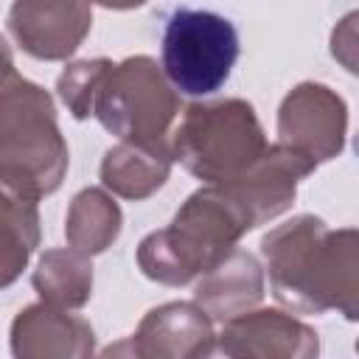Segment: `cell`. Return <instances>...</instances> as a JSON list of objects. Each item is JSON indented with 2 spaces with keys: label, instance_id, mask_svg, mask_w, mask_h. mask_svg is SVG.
Segmentation results:
<instances>
[{
  "label": "cell",
  "instance_id": "cell-1",
  "mask_svg": "<svg viewBox=\"0 0 359 359\" xmlns=\"http://www.w3.org/2000/svg\"><path fill=\"white\" fill-rule=\"evenodd\" d=\"M359 236L353 227L331 230L320 216L300 213L261 238L272 294L294 314H359Z\"/></svg>",
  "mask_w": 359,
  "mask_h": 359
},
{
  "label": "cell",
  "instance_id": "cell-19",
  "mask_svg": "<svg viewBox=\"0 0 359 359\" xmlns=\"http://www.w3.org/2000/svg\"><path fill=\"white\" fill-rule=\"evenodd\" d=\"M17 79H20V73H17V67H14L11 48L6 45V39H3V34H0V93H3L6 87H11Z\"/></svg>",
  "mask_w": 359,
  "mask_h": 359
},
{
  "label": "cell",
  "instance_id": "cell-17",
  "mask_svg": "<svg viewBox=\"0 0 359 359\" xmlns=\"http://www.w3.org/2000/svg\"><path fill=\"white\" fill-rule=\"evenodd\" d=\"M39 247L36 202L0 182V289H8Z\"/></svg>",
  "mask_w": 359,
  "mask_h": 359
},
{
  "label": "cell",
  "instance_id": "cell-4",
  "mask_svg": "<svg viewBox=\"0 0 359 359\" xmlns=\"http://www.w3.org/2000/svg\"><path fill=\"white\" fill-rule=\"evenodd\" d=\"M264 126L244 98L199 101L182 112L171 154L205 185H224L266 151Z\"/></svg>",
  "mask_w": 359,
  "mask_h": 359
},
{
  "label": "cell",
  "instance_id": "cell-6",
  "mask_svg": "<svg viewBox=\"0 0 359 359\" xmlns=\"http://www.w3.org/2000/svg\"><path fill=\"white\" fill-rule=\"evenodd\" d=\"M238 59L236 25L205 8H177L163 31V73L168 84L194 98L213 95Z\"/></svg>",
  "mask_w": 359,
  "mask_h": 359
},
{
  "label": "cell",
  "instance_id": "cell-16",
  "mask_svg": "<svg viewBox=\"0 0 359 359\" xmlns=\"http://www.w3.org/2000/svg\"><path fill=\"white\" fill-rule=\"evenodd\" d=\"M31 283L39 303L62 311L81 309L93 297V264L70 247H53L39 255Z\"/></svg>",
  "mask_w": 359,
  "mask_h": 359
},
{
  "label": "cell",
  "instance_id": "cell-9",
  "mask_svg": "<svg viewBox=\"0 0 359 359\" xmlns=\"http://www.w3.org/2000/svg\"><path fill=\"white\" fill-rule=\"evenodd\" d=\"M216 345L224 359H320L317 331L280 309H252L222 323Z\"/></svg>",
  "mask_w": 359,
  "mask_h": 359
},
{
  "label": "cell",
  "instance_id": "cell-11",
  "mask_svg": "<svg viewBox=\"0 0 359 359\" xmlns=\"http://www.w3.org/2000/svg\"><path fill=\"white\" fill-rule=\"evenodd\" d=\"M137 359H213V320L185 300L154 306L129 337Z\"/></svg>",
  "mask_w": 359,
  "mask_h": 359
},
{
  "label": "cell",
  "instance_id": "cell-7",
  "mask_svg": "<svg viewBox=\"0 0 359 359\" xmlns=\"http://www.w3.org/2000/svg\"><path fill=\"white\" fill-rule=\"evenodd\" d=\"M348 135L345 98L320 81H300L278 107V143L309 157L314 165L342 154Z\"/></svg>",
  "mask_w": 359,
  "mask_h": 359
},
{
  "label": "cell",
  "instance_id": "cell-20",
  "mask_svg": "<svg viewBox=\"0 0 359 359\" xmlns=\"http://www.w3.org/2000/svg\"><path fill=\"white\" fill-rule=\"evenodd\" d=\"M98 359H137V353L132 351V342L129 339H118V342L107 345Z\"/></svg>",
  "mask_w": 359,
  "mask_h": 359
},
{
  "label": "cell",
  "instance_id": "cell-15",
  "mask_svg": "<svg viewBox=\"0 0 359 359\" xmlns=\"http://www.w3.org/2000/svg\"><path fill=\"white\" fill-rule=\"evenodd\" d=\"M123 227V213L115 196L104 188H84L73 196L65 216L67 247L81 255H98L109 250Z\"/></svg>",
  "mask_w": 359,
  "mask_h": 359
},
{
  "label": "cell",
  "instance_id": "cell-10",
  "mask_svg": "<svg viewBox=\"0 0 359 359\" xmlns=\"http://www.w3.org/2000/svg\"><path fill=\"white\" fill-rule=\"evenodd\" d=\"M90 28L93 8L76 0H17L8 8V31L14 42L42 62L73 56Z\"/></svg>",
  "mask_w": 359,
  "mask_h": 359
},
{
  "label": "cell",
  "instance_id": "cell-2",
  "mask_svg": "<svg viewBox=\"0 0 359 359\" xmlns=\"http://www.w3.org/2000/svg\"><path fill=\"white\" fill-rule=\"evenodd\" d=\"M250 233L244 213L219 185L194 191L171 224L149 233L137 244L140 272L163 286H185L219 266Z\"/></svg>",
  "mask_w": 359,
  "mask_h": 359
},
{
  "label": "cell",
  "instance_id": "cell-14",
  "mask_svg": "<svg viewBox=\"0 0 359 359\" xmlns=\"http://www.w3.org/2000/svg\"><path fill=\"white\" fill-rule=\"evenodd\" d=\"M174 165L171 143H115L101 160V185L129 202H143L157 194Z\"/></svg>",
  "mask_w": 359,
  "mask_h": 359
},
{
  "label": "cell",
  "instance_id": "cell-8",
  "mask_svg": "<svg viewBox=\"0 0 359 359\" xmlns=\"http://www.w3.org/2000/svg\"><path fill=\"white\" fill-rule=\"evenodd\" d=\"M314 163L283 143L266 146V151L236 180L219 185L236 208L244 213L250 230L278 219L294 205L297 185L314 174Z\"/></svg>",
  "mask_w": 359,
  "mask_h": 359
},
{
  "label": "cell",
  "instance_id": "cell-5",
  "mask_svg": "<svg viewBox=\"0 0 359 359\" xmlns=\"http://www.w3.org/2000/svg\"><path fill=\"white\" fill-rule=\"evenodd\" d=\"M93 115L121 143H157L180 115V93L151 56L137 53L112 62L95 93Z\"/></svg>",
  "mask_w": 359,
  "mask_h": 359
},
{
  "label": "cell",
  "instance_id": "cell-13",
  "mask_svg": "<svg viewBox=\"0 0 359 359\" xmlns=\"http://www.w3.org/2000/svg\"><path fill=\"white\" fill-rule=\"evenodd\" d=\"M264 297V266L252 252L233 250L219 266L205 272L194 289V303L213 320L227 323L252 311Z\"/></svg>",
  "mask_w": 359,
  "mask_h": 359
},
{
  "label": "cell",
  "instance_id": "cell-3",
  "mask_svg": "<svg viewBox=\"0 0 359 359\" xmlns=\"http://www.w3.org/2000/svg\"><path fill=\"white\" fill-rule=\"evenodd\" d=\"M67 163L50 93L20 76L0 93V182L39 202L59 191Z\"/></svg>",
  "mask_w": 359,
  "mask_h": 359
},
{
  "label": "cell",
  "instance_id": "cell-12",
  "mask_svg": "<svg viewBox=\"0 0 359 359\" xmlns=\"http://www.w3.org/2000/svg\"><path fill=\"white\" fill-rule=\"evenodd\" d=\"M8 348L14 359H95V334L79 314L31 303L11 320Z\"/></svg>",
  "mask_w": 359,
  "mask_h": 359
},
{
  "label": "cell",
  "instance_id": "cell-18",
  "mask_svg": "<svg viewBox=\"0 0 359 359\" xmlns=\"http://www.w3.org/2000/svg\"><path fill=\"white\" fill-rule=\"evenodd\" d=\"M112 67V59H79L70 62L59 79H56V95L62 98V104L70 109V115L76 121H84L93 115V104H95V93L107 76V70Z\"/></svg>",
  "mask_w": 359,
  "mask_h": 359
}]
</instances>
